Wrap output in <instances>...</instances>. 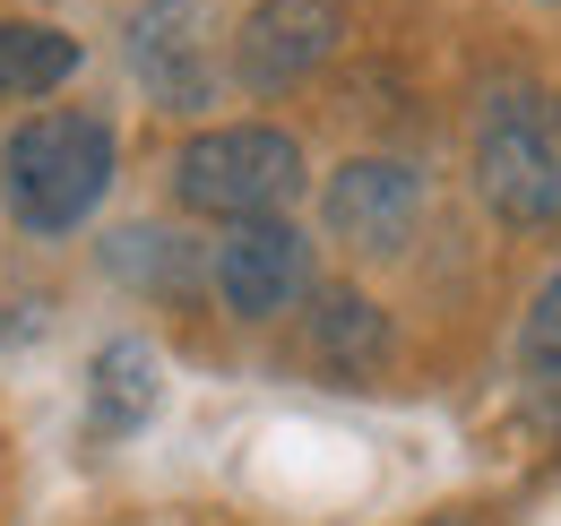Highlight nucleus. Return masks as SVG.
<instances>
[{"instance_id":"6","label":"nucleus","mask_w":561,"mask_h":526,"mask_svg":"<svg viewBox=\"0 0 561 526\" xmlns=\"http://www.w3.org/2000/svg\"><path fill=\"white\" fill-rule=\"evenodd\" d=\"M329 233L363 251V260H389L415 242V216H423V173L407 156H354L329 173V198H320Z\"/></svg>"},{"instance_id":"3","label":"nucleus","mask_w":561,"mask_h":526,"mask_svg":"<svg viewBox=\"0 0 561 526\" xmlns=\"http://www.w3.org/2000/svg\"><path fill=\"white\" fill-rule=\"evenodd\" d=\"M173 198L216 225H260L302 198V147L268 122H225L173 147Z\"/></svg>"},{"instance_id":"13","label":"nucleus","mask_w":561,"mask_h":526,"mask_svg":"<svg viewBox=\"0 0 561 526\" xmlns=\"http://www.w3.org/2000/svg\"><path fill=\"white\" fill-rule=\"evenodd\" d=\"M432 526H476V518H432Z\"/></svg>"},{"instance_id":"9","label":"nucleus","mask_w":561,"mask_h":526,"mask_svg":"<svg viewBox=\"0 0 561 526\" xmlns=\"http://www.w3.org/2000/svg\"><path fill=\"white\" fill-rule=\"evenodd\" d=\"M156 397H164V371H156V354H147L139 336H113V345L95 354L87 423H95L104 441H122V432H139L147 414H156Z\"/></svg>"},{"instance_id":"5","label":"nucleus","mask_w":561,"mask_h":526,"mask_svg":"<svg viewBox=\"0 0 561 526\" xmlns=\"http://www.w3.org/2000/svg\"><path fill=\"white\" fill-rule=\"evenodd\" d=\"M346 44V0H260L233 26V78L251 95H285Z\"/></svg>"},{"instance_id":"8","label":"nucleus","mask_w":561,"mask_h":526,"mask_svg":"<svg viewBox=\"0 0 561 526\" xmlns=\"http://www.w3.org/2000/svg\"><path fill=\"white\" fill-rule=\"evenodd\" d=\"M311 363H320L329 380L363 389V380L389 363V320H380V302L354 294V285H329V294L311 302Z\"/></svg>"},{"instance_id":"10","label":"nucleus","mask_w":561,"mask_h":526,"mask_svg":"<svg viewBox=\"0 0 561 526\" xmlns=\"http://www.w3.org/2000/svg\"><path fill=\"white\" fill-rule=\"evenodd\" d=\"M78 69V44L44 18H0V104H35Z\"/></svg>"},{"instance_id":"12","label":"nucleus","mask_w":561,"mask_h":526,"mask_svg":"<svg viewBox=\"0 0 561 526\" xmlns=\"http://www.w3.org/2000/svg\"><path fill=\"white\" fill-rule=\"evenodd\" d=\"M113 267H122V276H139V285H173V294L199 276L191 242H182V233H156V225H130V233L113 242Z\"/></svg>"},{"instance_id":"1","label":"nucleus","mask_w":561,"mask_h":526,"mask_svg":"<svg viewBox=\"0 0 561 526\" xmlns=\"http://www.w3.org/2000/svg\"><path fill=\"white\" fill-rule=\"evenodd\" d=\"M113 191V122L95 113H35L0 147V198L26 233H78Z\"/></svg>"},{"instance_id":"7","label":"nucleus","mask_w":561,"mask_h":526,"mask_svg":"<svg viewBox=\"0 0 561 526\" xmlns=\"http://www.w3.org/2000/svg\"><path fill=\"white\" fill-rule=\"evenodd\" d=\"M130 61H139L147 95L164 104V113H199L208 104V61H199V35H191V0H156L139 18V35H130Z\"/></svg>"},{"instance_id":"11","label":"nucleus","mask_w":561,"mask_h":526,"mask_svg":"<svg viewBox=\"0 0 561 526\" xmlns=\"http://www.w3.org/2000/svg\"><path fill=\"white\" fill-rule=\"evenodd\" d=\"M518 371L527 389L561 405V276H545V294L527 302V329H518Z\"/></svg>"},{"instance_id":"2","label":"nucleus","mask_w":561,"mask_h":526,"mask_svg":"<svg viewBox=\"0 0 561 526\" xmlns=\"http://www.w3.org/2000/svg\"><path fill=\"white\" fill-rule=\"evenodd\" d=\"M476 191L518 233L561 225V95L553 87H501L476 113Z\"/></svg>"},{"instance_id":"4","label":"nucleus","mask_w":561,"mask_h":526,"mask_svg":"<svg viewBox=\"0 0 561 526\" xmlns=\"http://www.w3.org/2000/svg\"><path fill=\"white\" fill-rule=\"evenodd\" d=\"M216 302L233 320H285L302 294H311V242L285 225V216H260V225H225V242L208 251Z\"/></svg>"}]
</instances>
